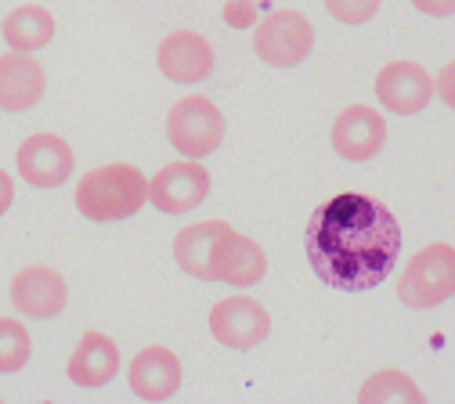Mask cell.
<instances>
[{"mask_svg": "<svg viewBox=\"0 0 455 404\" xmlns=\"http://www.w3.org/2000/svg\"><path fill=\"white\" fill-rule=\"evenodd\" d=\"M304 253L318 281L329 289L365 293L394 271L402 253V224L383 202L344 192L311 213Z\"/></svg>", "mask_w": 455, "mask_h": 404, "instance_id": "obj_1", "label": "cell"}, {"mask_svg": "<svg viewBox=\"0 0 455 404\" xmlns=\"http://www.w3.org/2000/svg\"><path fill=\"white\" fill-rule=\"evenodd\" d=\"M174 260L192 278L224 281L232 289H250L267 271L264 250L224 220H203L181 227L174 239Z\"/></svg>", "mask_w": 455, "mask_h": 404, "instance_id": "obj_2", "label": "cell"}, {"mask_svg": "<svg viewBox=\"0 0 455 404\" xmlns=\"http://www.w3.org/2000/svg\"><path fill=\"white\" fill-rule=\"evenodd\" d=\"M76 210L94 224L127 220L148 202L145 173L131 162H108L91 173H84L76 185Z\"/></svg>", "mask_w": 455, "mask_h": 404, "instance_id": "obj_3", "label": "cell"}, {"mask_svg": "<svg viewBox=\"0 0 455 404\" xmlns=\"http://www.w3.org/2000/svg\"><path fill=\"white\" fill-rule=\"evenodd\" d=\"M448 297H455V246L434 242L405 264V274L397 281V300L423 311L444 304Z\"/></svg>", "mask_w": 455, "mask_h": 404, "instance_id": "obj_4", "label": "cell"}, {"mask_svg": "<svg viewBox=\"0 0 455 404\" xmlns=\"http://www.w3.org/2000/svg\"><path fill=\"white\" fill-rule=\"evenodd\" d=\"M253 51L271 69L300 66L315 51V26L300 12H290V8L271 12L267 19L253 26Z\"/></svg>", "mask_w": 455, "mask_h": 404, "instance_id": "obj_5", "label": "cell"}, {"mask_svg": "<svg viewBox=\"0 0 455 404\" xmlns=\"http://www.w3.org/2000/svg\"><path fill=\"white\" fill-rule=\"evenodd\" d=\"M166 138L185 159H206L224 141V115L210 98H181L166 115Z\"/></svg>", "mask_w": 455, "mask_h": 404, "instance_id": "obj_6", "label": "cell"}, {"mask_svg": "<svg viewBox=\"0 0 455 404\" xmlns=\"http://www.w3.org/2000/svg\"><path fill=\"white\" fill-rule=\"evenodd\" d=\"M210 195V173L199 159L166 162L148 181V202L159 213H188Z\"/></svg>", "mask_w": 455, "mask_h": 404, "instance_id": "obj_7", "label": "cell"}, {"mask_svg": "<svg viewBox=\"0 0 455 404\" xmlns=\"http://www.w3.org/2000/svg\"><path fill=\"white\" fill-rule=\"evenodd\" d=\"M210 332L224 346L250 351V346H257L260 339H267L271 314L253 297H228V300L213 304V311H210Z\"/></svg>", "mask_w": 455, "mask_h": 404, "instance_id": "obj_8", "label": "cell"}, {"mask_svg": "<svg viewBox=\"0 0 455 404\" xmlns=\"http://www.w3.org/2000/svg\"><path fill=\"white\" fill-rule=\"evenodd\" d=\"M376 101L394 115H416L434 98V80L416 62H390L376 73Z\"/></svg>", "mask_w": 455, "mask_h": 404, "instance_id": "obj_9", "label": "cell"}, {"mask_svg": "<svg viewBox=\"0 0 455 404\" xmlns=\"http://www.w3.org/2000/svg\"><path fill=\"white\" fill-rule=\"evenodd\" d=\"M213 47L203 33L192 29H174L170 36H163L159 51H156V66L166 80L174 83H203L213 73Z\"/></svg>", "mask_w": 455, "mask_h": 404, "instance_id": "obj_10", "label": "cell"}, {"mask_svg": "<svg viewBox=\"0 0 455 404\" xmlns=\"http://www.w3.org/2000/svg\"><path fill=\"white\" fill-rule=\"evenodd\" d=\"M19 173L33 188H59L73 173V148L59 134H33L19 145Z\"/></svg>", "mask_w": 455, "mask_h": 404, "instance_id": "obj_11", "label": "cell"}, {"mask_svg": "<svg viewBox=\"0 0 455 404\" xmlns=\"http://www.w3.org/2000/svg\"><path fill=\"white\" fill-rule=\"evenodd\" d=\"M12 304L26 318H59L69 304L66 278L54 267H44V264L22 267L12 278Z\"/></svg>", "mask_w": 455, "mask_h": 404, "instance_id": "obj_12", "label": "cell"}, {"mask_svg": "<svg viewBox=\"0 0 455 404\" xmlns=\"http://www.w3.org/2000/svg\"><path fill=\"white\" fill-rule=\"evenodd\" d=\"M387 141V123L383 115L369 105H347L344 112L336 115L332 123V148L339 159L351 162H365L372 159Z\"/></svg>", "mask_w": 455, "mask_h": 404, "instance_id": "obj_13", "label": "cell"}, {"mask_svg": "<svg viewBox=\"0 0 455 404\" xmlns=\"http://www.w3.org/2000/svg\"><path fill=\"white\" fill-rule=\"evenodd\" d=\"M127 383L141 400H166L181 390V361L166 346H145L127 368Z\"/></svg>", "mask_w": 455, "mask_h": 404, "instance_id": "obj_14", "label": "cell"}, {"mask_svg": "<svg viewBox=\"0 0 455 404\" xmlns=\"http://www.w3.org/2000/svg\"><path fill=\"white\" fill-rule=\"evenodd\" d=\"M47 76L36 58L22 51L0 54V112H29L44 98Z\"/></svg>", "mask_w": 455, "mask_h": 404, "instance_id": "obj_15", "label": "cell"}, {"mask_svg": "<svg viewBox=\"0 0 455 404\" xmlns=\"http://www.w3.org/2000/svg\"><path fill=\"white\" fill-rule=\"evenodd\" d=\"M120 372V346L112 343L105 332H87L80 343H76V351L66 365V376L76 383V386H105L112 383Z\"/></svg>", "mask_w": 455, "mask_h": 404, "instance_id": "obj_16", "label": "cell"}, {"mask_svg": "<svg viewBox=\"0 0 455 404\" xmlns=\"http://www.w3.org/2000/svg\"><path fill=\"white\" fill-rule=\"evenodd\" d=\"M0 33H4V40H8L12 51L33 54V51H40V47L51 44V36H54V19H51V12L40 8V4H22V8H15V12L4 19Z\"/></svg>", "mask_w": 455, "mask_h": 404, "instance_id": "obj_17", "label": "cell"}, {"mask_svg": "<svg viewBox=\"0 0 455 404\" xmlns=\"http://www.w3.org/2000/svg\"><path fill=\"white\" fill-rule=\"evenodd\" d=\"M362 404H423V390L397 368L376 372L362 390H358Z\"/></svg>", "mask_w": 455, "mask_h": 404, "instance_id": "obj_18", "label": "cell"}, {"mask_svg": "<svg viewBox=\"0 0 455 404\" xmlns=\"http://www.w3.org/2000/svg\"><path fill=\"white\" fill-rule=\"evenodd\" d=\"M33 354V339L19 318H0V372H22Z\"/></svg>", "mask_w": 455, "mask_h": 404, "instance_id": "obj_19", "label": "cell"}, {"mask_svg": "<svg viewBox=\"0 0 455 404\" xmlns=\"http://www.w3.org/2000/svg\"><path fill=\"white\" fill-rule=\"evenodd\" d=\"M325 8L336 22L344 26H362L379 12V0H325Z\"/></svg>", "mask_w": 455, "mask_h": 404, "instance_id": "obj_20", "label": "cell"}, {"mask_svg": "<svg viewBox=\"0 0 455 404\" xmlns=\"http://www.w3.org/2000/svg\"><path fill=\"white\" fill-rule=\"evenodd\" d=\"M224 22L232 29H253L260 22V8L257 0H224Z\"/></svg>", "mask_w": 455, "mask_h": 404, "instance_id": "obj_21", "label": "cell"}, {"mask_svg": "<svg viewBox=\"0 0 455 404\" xmlns=\"http://www.w3.org/2000/svg\"><path fill=\"white\" fill-rule=\"evenodd\" d=\"M434 91H437V98H441L448 108H455V62H448V66L437 69V76H434Z\"/></svg>", "mask_w": 455, "mask_h": 404, "instance_id": "obj_22", "label": "cell"}, {"mask_svg": "<svg viewBox=\"0 0 455 404\" xmlns=\"http://www.w3.org/2000/svg\"><path fill=\"white\" fill-rule=\"evenodd\" d=\"M412 8L423 12V15L444 19V15H455V0H412Z\"/></svg>", "mask_w": 455, "mask_h": 404, "instance_id": "obj_23", "label": "cell"}, {"mask_svg": "<svg viewBox=\"0 0 455 404\" xmlns=\"http://www.w3.org/2000/svg\"><path fill=\"white\" fill-rule=\"evenodd\" d=\"M12 202H15V181L8 178L4 170H0V217L12 210Z\"/></svg>", "mask_w": 455, "mask_h": 404, "instance_id": "obj_24", "label": "cell"}]
</instances>
